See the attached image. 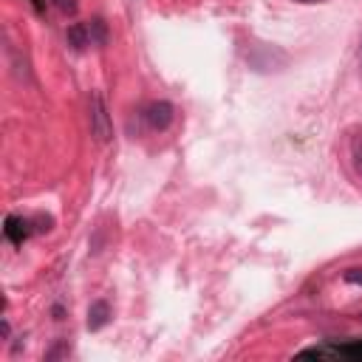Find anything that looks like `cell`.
Masks as SVG:
<instances>
[{
  "label": "cell",
  "mask_w": 362,
  "mask_h": 362,
  "mask_svg": "<svg viewBox=\"0 0 362 362\" xmlns=\"http://www.w3.org/2000/svg\"><path fill=\"white\" fill-rule=\"evenodd\" d=\"M342 280L351 283V286H362V269H345L342 272Z\"/></svg>",
  "instance_id": "8fae6325"
},
{
  "label": "cell",
  "mask_w": 362,
  "mask_h": 362,
  "mask_svg": "<svg viewBox=\"0 0 362 362\" xmlns=\"http://www.w3.org/2000/svg\"><path fill=\"white\" fill-rule=\"evenodd\" d=\"M246 62H249V68H255L260 74H272V71H280L283 65H288V54L277 45L252 42L246 51Z\"/></svg>",
  "instance_id": "7a4b0ae2"
},
{
  "label": "cell",
  "mask_w": 362,
  "mask_h": 362,
  "mask_svg": "<svg viewBox=\"0 0 362 362\" xmlns=\"http://www.w3.org/2000/svg\"><path fill=\"white\" fill-rule=\"evenodd\" d=\"M141 119H144V124H147L153 133H164V130L175 122V107H173V102H167V99H156V102H150V105L141 110Z\"/></svg>",
  "instance_id": "277c9868"
},
{
  "label": "cell",
  "mask_w": 362,
  "mask_h": 362,
  "mask_svg": "<svg viewBox=\"0 0 362 362\" xmlns=\"http://www.w3.org/2000/svg\"><path fill=\"white\" fill-rule=\"evenodd\" d=\"M65 40L74 51H88L93 45V37H90V23H71L65 28Z\"/></svg>",
  "instance_id": "5b68a950"
},
{
  "label": "cell",
  "mask_w": 362,
  "mask_h": 362,
  "mask_svg": "<svg viewBox=\"0 0 362 362\" xmlns=\"http://www.w3.org/2000/svg\"><path fill=\"white\" fill-rule=\"evenodd\" d=\"M90 23V37H93V45L96 48H102L105 42H107V23L102 20V17H93V20H88Z\"/></svg>",
  "instance_id": "9c48e42d"
},
{
  "label": "cell",
  "mask_w": 362,
  "mask_h": 362,
  "mask_svg": "<svg viewBox=\"0 0 362 362\" xmlns=\"http://www.w3.org/2000/svg\"><path fill=\"white\" fill-rule=\"evenodd\" d=\"M62 14H74L76 11V0H51Z\"/></svg>",
  "instance_id": "7c38bea8"
},
{
  "label": "cell",
  "mask_w": 362,
  "mask_h": 362,
  "mask_svg": "<svg viewBox=\"0 0 362 362\" xmlns=\"http://www.w3.org/2000/svg\"><path fill=\"white\" fill-rule=\"evenodd\" d=\"M359 74H362V45H359Z\"/></svg>",
  "instance_id": "9a60e30c"
},
{
  "label": "cell",
  "mask_w": 362,
  "mask_h": 362,
  "mask_svg": "<svg viewBox=\"0 0 362 362\" xmlns=\"http://www.w3.org/2000/svg\"><path fill=\"white\" fill-rule=\"evenodd\" d=\"M51 218L48 215H37V218H25V215H6L3 221V235L8 243L14 246H23L31 235H40V232H48L51 229Z\"/></svg>",
  "instance_id": "6da1fadb"
},
{
  "label": "cell",
  "mask_w": 362,
  "mask_h": 362,
  "mask_svg": "<svg viewBox=\"0 0 362 362\" xmlns=\"http://www.w3.org/2000/svg\"><path fill=\"white\" fill-rule=\"evenodd\" d=\"M71 354V348H68V342H57L51 351H45V359L51 362V359H59V356H68Z\"/></svg>",
  "instance_id": "30bf717a"
},
{
  "label": "cell",
  "mask_w": 362,
  "mask_h": 362,
  "mask_svg": "<svg viewBox=\"0 0 362 362\" xmlns=\"http://www.w3.org/2000/svg\"><path fill=\"white\" fill-rule=\"evenodd\" d=\"M88 122H90V136L105 144L113 139V122H110V113H107V105L102 99L99 90H90L88 96Z\"/></svg>",
  "instance_id": "3957f363"
},
{
  "label": "cell",
  "mask_w": 362,
  "mask_h": 362,
  "mask_svg": "<svg viewBox=\"0 0 362 362\" xmlns=\"http://www.w3.org/2000/svg\"><path fill=\"white\" fill-rule=\"evenodd\" d=\"M334 348V359H362V339H351V342H331Z\"/></svg>",
  "instance_id": "ba28073f"
},
{
  "label": "cell",
  "mask_w": 362,
  "mask_h": 362,
  "mask_svg": "<svg viewBox=\"0 0 362 362\" xmlns=\"http://www.w3.org/2000/svg\"><path fill=\"white\" fill-rule=\"evenodd\" d=\"M110 305L107 300H93L88 305V331H102L107 322H110Z\"/></svg>",
  "instance_id": "8992f818"
},
{
  "label": "cell",
  "mask_w": 362,
  "mask_h": 362,
  "mask_svg": "<svg viewBox=\"0 0 362 362\" xmlns=\"http://www.w3.org/2000/svg\"><path fill=\"white\" fill-rule=\"evenodd\" d=\"M34 3H37V6H40V3H42V0H34Z\"/></svg>",
  "instance_id": "2e32d148"
},
{
  "label": "cell",
  "mask_w": 362,
  "mask_h": 362,
  "mask_svg": "<svg viewBox=\"0 0 362 362\" xmlns=\"http://www.w3.org/2000/svg\"><path fill=\"white\" fill-rule=\"evenodd\" d=\"M294 3H303V6H314V3H325V0H294Z\"/></svg>",
  "instance_id": "5bb4252c"
},
{
  "label": "cell",
  "mask_w": 362,
  "mask_h": 362,
  "mask_svg": "<svg viewBox=\"0 0 362 362\" xmlns=\"http://www.w3.org/2000/svg\"><path fill=\"white\" fill-rule=\"evenodd\" d=\"M348 158H351L354 175H356L359 184H362V127H356V130L351 133V139H348Z\"/></svg>",
  "instance_id": "52a82bcc"
},
{
  "label": "cell",
  "mask_w": 362,
  "mask_h": 362,
  "mask_svg": "<svg viewBox=\"0 0 362 362\" xmlns=\"http://www.w3.org/2000/svg\"><path fill=\"white\" fill-rule=\"evenodd\" d=\"M8 334H11V328H8V320H3V322H0V337H3V339H8Z\"/></svg>",
  "instance_id": "4fadbf2b"
}]
</instances>
